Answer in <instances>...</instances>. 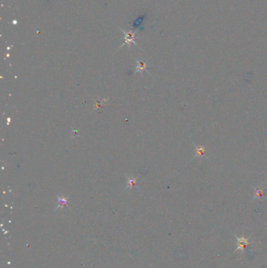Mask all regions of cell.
<instances>
[{
    "label": "cell",
    "mask_w": 267,
    "mask_h": 268,
    "mask_svg": "<svg viewBox=\"0 0 267 268\" xmlns=\"http://www.w3.org/2000/svg\"><path fill=\"white\" fill-rule=\"evenodd\" d=\"M123 32L125 33V43H127L129 44V46H131V44L132 43H134V44H136V43H135V35L136 33H133V32H125V31H123Z\"/></svg>",
    "instance_id": "cell-1"
},
{
    "label": "cell",
    "mask_w": 267,
    "mask_h": 268,
    "mask_svg": "<svg viewBox=\"0 0 267 268\" xmlns=\"http://www.w3.org/2000/svg\"><path fill=\"white\" fill-rule=\"evenodd\" d=\"M146 67H147V65L146 64V63L142 62V61H137L136 71H139V72H142L143 71H146Z\"/></svg>",
    "instance_id": "cell-2"
},
{
    "label": "cell",
    "mask_w": 267,
    "mask_h": 268,
    "mask_svg": "<svg viewBox=\"0 0 267 268\" xmlns=\"http://www.w3.org/2000/svg\"><path fill=\"white\" fill-rule=\"evenodd\" d=\"M135 183H136V180L133 177H129V181H128L127 187H133L135 186Z\"/></svg>",
    "instance_id": "cell-3"
},
{
    "label": "cell",
    "mask_w": 267,
    "mask_h": 268,
    "mask_svg": "<svg viewBox=\"0 0 267 268\" xmlns=\"http://www.w3.org/2000/svg\"><path fill=\"white\" fill-rule=\"evenodd\" d=\"M237 239L238 240V242H240V243H243V244H245L246 245H248V244H249L248 239H247V238H244V237H241V238H237Z\"/></svg>",
    "instance_id": "cell-4"
}]
</instances>
